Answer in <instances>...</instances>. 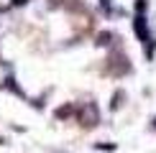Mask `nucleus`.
<instances>
[{
    "instance_id": "f257e3e1",
    "label": "nucleus",
    "mask_w": 156,
    "mask_h": 153,
    "mask_svg": "<svg viewBox=\"0 0 156 153\" xmlns=\"http://www.w3.org/2000/svg\"><path fill=\"white\" fill-rule=\"evenodd\" d=\"M133 31H136V36L141 38L144 43H148V56H151V51H154V38L151 33H148V25H146V18L144 15H136V21H133Z\"/></svg>"
},
{
    "instance_id": "f03ea898",
    "label": "nucleus",
    "mask_w": 156,
    "mask_h": 153,
    "mask_svg": "<svg viewBox=\"0 0 156 153\" xmlns=\"http://www.w3.org/2000/svg\"><path fill=\"white\" fill-rule=\"evenodd\" d=\"M108 72L110 74H118V76H123V74H128V72H131V64H128V59H126V56H110V59H108Z\"/></svg>"
},
{
    "instance_id": "7ed1b4c3",
    "label": "nucleus",
    "mask_w": 156,
    "mask_h": 153,
    "mask_svg": "<svg viewBox=\"0 0 156 153\" xmlns=\"http://www.w3.org/2000/svg\"><path fill=\"white\" fill-rule=\"evenodd\" d=\"M77 110H80V107H77L74 102H72V105H64V107H59V110L54 112V117H59V120H64V117H69V115H77Z\"/></svg>"
},
{
    "instance_id": "20e7f679",
    "label": "nucleus",
    "mask_w": 156,
    "mask_h": 153,
    "mask_svg": "<svg viewBox=\"0 0 156 153\" xmlns=\"http://www.w3.org/2000/svg\"><path fill=\"white\" fill-rule=\"evenodd\" d=\"M113 43V33L110 31H100L97 33V46H110Z\"/></svg>"
},
{
    "instance_id": "39448f33",
    "label": "nucleus",
    "mask_w": 156,
    "mask_h": 153,
    "mask_svg": "<svg viewBox=\"0 0 156 153\" xmlns=\"http://www.w3.org/2000/svg\"><path fill=\"white\" fill-rule=\"evenodd\" d=\"M120 100H123V92H115V94H113V102H110V107H113V110H118V107H120Z\"/></svg>"
},
{
    "instance_id": "423d86ee",
    "label": "nucleus",
    "mask_w": 156,
    "mask_h": 153,
    "mask_svg": "<svg viewBox=\"0 0 156 153\" xmlns=\"http://www.w3.org/2000/svg\"><path fill=\"white\" fill-rule=\"evenodd\" d=\"M5 82H8V87L13 89V92H18V94H23V92H21V87L16 84V79H13V76H8V79H5Z\"/></svg>"
},
{
    "instance_id": "0eeeda50",
    "label": "nucleus",
    "mask_w": 156,
    "mask_h": 153,
    "mask_svg": "<svg viewBox=\"0 0 156 153\" xmlns=\"http://www.w3.org/2000/svg\"><path fill=\"white\" fill-rule=\"evenodd\" d=\"M144 10H146V0H136V13L144 15Z\"/></svg>"
},
{
    "instance_id": "6e6552de",
    "label": "nucleus",
    "mask_w": 156,
    "mask_h": 153,
    "mask_svg": "<svg viewBox=\"0 0 156 153\" xmlns=\"http://www.w3.org/2000/svg\"><path fill=\"white\" fill-rule=\"evenodd\" d=\"M95 148H102V151H113V148H115V145H113V143H97V145H95Z\"/></svg>"
},
{
    "instance_id": "1a4fd4ad",
    "label": "nucleus",
    "mask_w": 156,
    "mask_h": 153,
    "mask_svg": "<svg viewBox=\"0 0 156 153\" xmlns=\"http://www.w3.org/2000/svg\"><path fill=\"white\" fill-rule=\"evenodd\" d=\"M10 3H13V5H26L28 0H10Z\"/></svg>"
},
{
    "instance_id": "9d476101",
    "label": "nucleus",
    "mask_w": 156,
    "mask_h": 153,
    "mask_svg": "<svg viewBox=\"0 0 156 153\" xmlns=\"http://www.w3.org/2000/svg\"><path fill=\"white\" fill-rule=\"evenodd\" d=\"M154 127H156V117H154Z\"/></svg>"
},
{
    "instance_id": "9b49d317",
    "label": "nucleus",
    "mask_w": 156,
    "mask_h": 153,
    "mask_svg": "<svg viewBox=\"0 0 156 153\" xmlns=\"http://www.w3.org/2000/svg\"><path fill=\"white\" fill-rule=\"evenodd\" d=\"M0 143H3V138H0Z\"/></svg>"
}]
</instances>
